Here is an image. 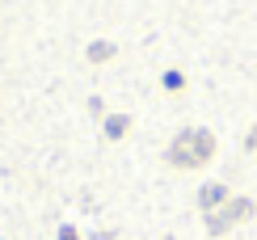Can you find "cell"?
I'll list each match as a JSON object with an SVG mask.
<instances>
[{
    "label": "cell",
    "instance_id": "4",
    "mask_svg": "<svg viewBox=\"0 0 257 240\" xmlns=\"http://www.w3.org/2000/svg\"><path fill=\"white\" fill-rule=\"evenodd\" d=\"M249 148H253V152H257V127H253V135H249Z\"/></svg>",
    "mask_w": 257,
    "mask_h": 240
},
{
    "label": "cell",
    "instance_id": "1",
    "mask_svg": "<svg viewBox=\"0 0 257 240\" xmlns=\"http://www.w3.org/2000/svg\"><path fill=\"white\" fill-rule=\"evenodd\" d=\"M211 152H215V139L207 131H181L173 139V148H169V160L181 169H194V165H207Z\"/></svg>",
    "mask_w": 257,
    "mask_h": 240
},
{
    "label": "cell",
    "instance_id": "3",
    "mask_svg": "<svg viewBox=\"0 0 257 240\" xmlns=\"http://www.w3.org/2000/svg\"><path fill=\"white\" fill-rule=\"evenodd\" d=\"M223 202V190L219 185H207V190H202V206H219Z\"/></svg>",
    "mask_w": 257,
    "mask_h": 240
},
{
    "label": "cell",
    "instance_id": "2",
    "mask_svg": "<svg viewBox=\"0 0 257 240\" xmlns=\"http://www.w3.org/2000/svg\"><path fill=\"white\" fill-rule=\"evenodd\" d=\"M249 215H253V202H249V198H236V202L223 206L219 215H211V227H215V232H223L228 223H240V219H249Z\"/></svg>",
    "mask_w": 257,
    "mask_h": 240
}]
</instances>
